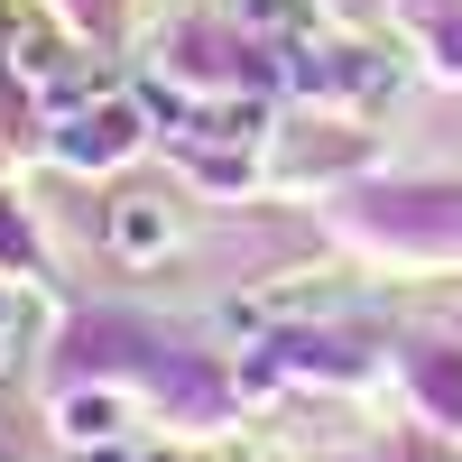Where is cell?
I'll return each instance as SVG.
<instances>
[{
  "mask_svg": "<svg viewBox=\"0 0 462 462\" xmlns=\"http://www.w3.org/2000/svg\"><path fill=\"white\" fill-rule=\"evenodd\" d=\"M130 139H139V111H130V102H102V111H84V121L65 130V158L93 167V158H121Z\"/></svg>",
  "mask_w": 462,
  "mask_h": 462,
  "instance_id": "6da1fadb",
  "label": "cell"
},
{
  "mask_svg": "<svg viewBox=\"0 0 462 462\" xmlns=\"http://www.w3.org/2000/svg\"><path fill=\"white\" fill-rule=\"evenodd\" d=\"M111 241H121L130 259H158V250H167V204H148V195H130L121 213H111Z\"/></svg>",
  "mask_w": 462,
  "mask_h": 462,
  "instance_id": "7a4b0ae2",
  "label": "cell"
},
{
  "mask_svg": "<svg viewBox=\"0 0 462 462\" xmlns=\"http://www.w3.org/2000/svg\"><path fill=\"white\" fill-rule=\"evenodd\" d=\"M111 426H121V407H111V398H74V407H65V435H111Z\"/></svg>",
  "mask_w": 462,
  "mask_h": 462,
  "instance_id": "3957f363",
  "label": "cell"
}]
</instances>
